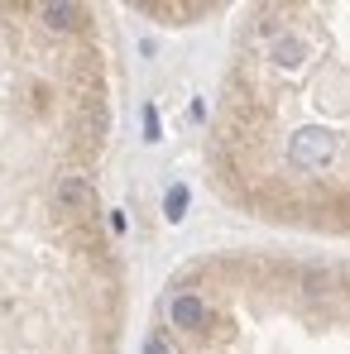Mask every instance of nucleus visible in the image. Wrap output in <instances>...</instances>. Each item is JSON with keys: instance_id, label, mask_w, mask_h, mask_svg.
<instances>
[{"instance_id": "nucleus-1", "label": "nucleus", "mask_w": 350, "mask_h": 354, "mask_svg": "<svg viewBox=\"0 0 350 354\" xmlns=\"http://www.w3.org/2000/svg\"><path fill=\"white\" fill-rule=\"evenodd\" d=\"M116 48L96 5L0 0V354H125Z\"/></svg>"}, {"instance_id": "nucleus-2", "label": "nucleus", "mask_w": 350, "mask_h": 354, "mask_svg": "<svg viewBox=\"0 0 350 354\" xmlns=\"http://www.w3.org/2000/svg\"><path fill=\"white\" fill-rule=\"evenodd\" d=\"M207 177L269 230L350 244V0L240 15L207 120Z\"/></svg>"}, {"instance_id": "nucleus-3", "label": "nucleus", "mask_w": 350, "mask_h": 354, "mask_svg": "<svg viewBox=\"0 0 350 354\" xmlns=\"http://www.w3.org/2000/svg\"><path fill=\"white\" fill-rule=\"evenodd\" d=\"M139 354H350V259L231 244L177 263Z\"/></svg>"}]
</instances>
